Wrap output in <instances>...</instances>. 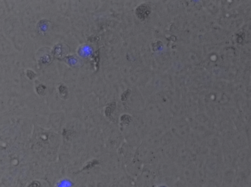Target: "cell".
<instances>
[{
  "mask_svg": "<svg viewBox=\"0 0 251 187\" xmlns=\"http://www.w3.org/2000/svg\"><path fill=\"white\" fill-rule=\"evenodd\" d=\"M41 185L38 181H33L30 183L27 187H40Z\"/></svg>",
  "mask_w": 251,
  "mask_h": 187,
  "instance_id": "cell-1",
  "label": "cell"
}]
</instances>
